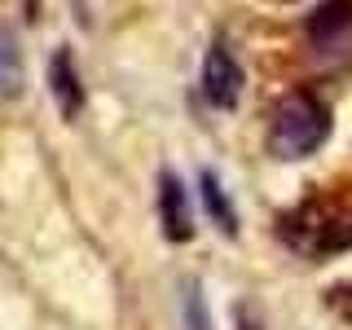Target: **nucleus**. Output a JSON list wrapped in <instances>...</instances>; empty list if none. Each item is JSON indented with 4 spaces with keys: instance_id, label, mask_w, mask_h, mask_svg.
<instances>
[{
    "instance_id": "f257e3e1",
    "label": "nucleus",
    "mask_w": 352,
    "mask_h": 330,
    "mask_svg": "<svg viewBox=\"0 0 352 330\" xmlns=\"http://www.w3.org/2000/svg\"><path fill=\"white\" fill-rule=\"evenodd\" d=\"M330 137V110L317 93H291L273 115L269 128V154L273 159H308L322 141Z\"/></svg>"
},
{
    "instance_id": "f03ea898",
    "label": "nucleus",
    "mask_w": 352,
    "mask_h": 330,
    "mask_svg": "<svg viewBox=\"0 0 352 330\" xmlns=\"http://www.w3.org/2000/svg\"><path fill=\"white\" fill-rule=\"evenodd\" d=\"M203 97L216 110H234L242 97V66L229 53V44H220V40L207 49V62H203Z\"/></svg>"
},
{
    "instance_id": "7ed1b4c3",
    "label": "nucleus",
    "mask_w": 352,
    "mask_h": 330,
    "mask_svg": "<svg viewBox=\"0 0 352 330\" xmlns=\"http://www.w3.org/2000/svg\"><path fill=\"white\" fill-rule=\"evenodd\" d=\"M159 225L168 242H190L194 238V216L185 185L176 181V172H159Z\"/></svg>"
},
{
    "instance_id": "20e7f679",
    "label": "nucleus",
    "mask_w": 352,
    "mask_h": 330,
    "mask_svg": "<svg viewBox=\"0 0 352 330\" xmlns=\"http://www.w3.org/2000/svg\"><path fill=\"white\" fill-rule=\"evenodd\" d=\"M49 93H53V102H58L62 110V119H80V110H84V84H80V71H75V62H71V49H53V58H49Z\"/></svg>"
},
{
    "instance_id": "39448f33",
    "label": "nucleus",
    "mask_w": 352,
    "mask_h": 330,
    "mask_svg": "<svg viewBox=\"0 0 352 330\" xmlns=\"http://www.w3.org/2000/svg\"><path fill=\"white\" fill-rule=\"evenodd\" d=\"M198 194H203V207H207V216L216 220V229H225L229 238H238V212H234V203H229L225 185H220V176L212 168L198 172Z\"/></svg>"
},
{
    "instance_id": "423d86ee",
    "label": "nucleus",
    "mask_w": 352,
    "mask_h": 330,
    "mask_svg": "<svg viewBox=\"0 0 352 330\" xmlns=\"http://www.w3.org/2000/svg\"><path fill=\"white\" fill-rule=\"evenodd\" d=\"M348 22H352V0H322L317 14L308 18V36H313V40H330V36H339Z\"/></svg>"
},
{
    "instance_id": "0eeeda50",
    "label": "nucleus",
    "mask_w": 352,
    "mask_h": 330,
    "mask_svg": "<svg viewBox=\"0 0 352 330\" xmlns=\"http://www.w3.org/2000/svg\"><path fill=\"white\" fill-rule=\"evenodd\" d=\"M18 88H22V49L14 31L0 27V97H18Z\"/></svg>"
},
{
    "instance_id": "6e6552de",
    "label": "nucleus",
    "mask_w": 352,
    "mask_h": 330,
    "mask_svg": "<svg viewBox=\"0 0 352 330\" xmlns=\"http://www.w3.org/2000/svg\"><path fill=\"white\" fill-rule=\"evenodd\" d=\"M185 330H212V317H207V304L198 295V286H185Z\"/></svg>"
},
{
    "instance_id": "1a4fd4ad",
    "label": "nucleus",
    "mask_w": 352,
    "mask_h": 330,
    "mask_svg": "<svg viewBox=\"0 0 352 330\" xmlns=\"http://www.w3.org/2000/svg\"><path fill=\"white\" fill-rule=\"evenodd\" d=\"M326 304L335 308L339 317H344V322L352 326V282H339V286H330L326 291Z\"/></svg>"
},
{
    "instance_id": "9d476101",
    "label": "nucleus",
    "mask_w": 352,
    "mask_h": 330,
    "mask_svg": "<svg viewBox=\"0 0 352 330\" xmlns=\"http://www.w3.org/2000/svg\"><path fill=\"white\" fill-rule=\"evenodd\" d=\"M238 330H260V326H251V322H247V317H242V322H238Z\"/></svg>"
}]
</instances>
